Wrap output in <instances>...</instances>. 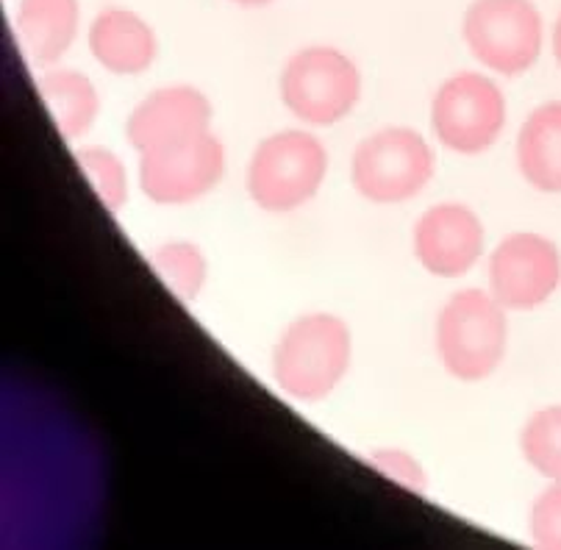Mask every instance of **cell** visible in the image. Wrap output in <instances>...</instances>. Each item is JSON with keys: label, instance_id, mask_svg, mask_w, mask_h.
<instances>
[{"label": "cell", "instance_id": "obj_1", "mask_svg": "<svg viewBox=\"0 0 561 550\" xmlns=\"http://www.w3.org/2000/svg\"><path fill=\"white\" fill-rule=\"evenodd\" d=\"M353 365V331L334 311H306L275 340L270 376L298 403H320L345 381Z\"/></svg>", "mask_w": 561, "mask_h": 550}, {"label": "cell", "instance_id": "obj_2", "mask_svg": "<svg viewBox=\"0 0 561 550\" xmlns=\"http://www.w3.org/2000/svg\"><path fill=\"white\" fill-rule=\"evenodd\" d=\"M434 351L448 376L484 381L506 359L508 309L490 289H459L436 311Z\"/></svg>", "mask_w": 561, "mask_h": 550}, {"label": "cell", "instance_id": "obj_3", "mask_svg": "<svg viewBox=\"0 0 561 550\" xmlns=\"http://www.w3.org/2000/svg\"><path fill=\"white\" fill-rule=\"evenodd\" d=\"M329 179V150L311 128H284L253 148L248 198L267 215H293L317 198Z\"/></svg>", "mask_w": 561, "mask_h": 550}, {"label": "cell", "instance_id": "obj_4", "mask_svg": "<svg viewBox=\"0 0 561 550\" xmlns=\"http://www.w3.org/2000/svg\"><path fill=\"white\" fill-rule=\"evenodd\" d=\"M362 70L334 45H306L278 72V98L295 121L329 128L347 121L362 101Z\"/></svg>", "mask_w": 561, "mask_h": 550}, {"label": "cell", "instance_id": "obj_5", "mask_svg": "<svg viewBox=\"0 0 561 550\" xmlns=\"http://www.w3.org/2000/svg\"><path fill=\"white\" fill-rule=\"evenodd\" d=\"M436 173L428 139L409 126H383L367 134L351 153V184L365 200L394 206L414 200Z\"/></svg>", "mask_w": 561, "mask_h": 550}, {"label": "cell", "instance_id": "obj_6", "mask_svg": "<svg viewBox=\"0 0 561 550\" xmlns=\"http://www.w3.org/2000/svg\"><path fill=\"white\" fill-rule=\"evenodd\" d=\"M428 121L445 150L481 156L495 148L506 131V95L490 72L461 70L436 87Z\"/></svg>", "mask_w": 561, "mask_h": 550}, {"label": "cell", "instance_id": "obj_7", "mask_svg": "<svg viewBox=\"0 0 561 550\" xmlns=\"http://www.w3.org/2000/svg\"><path fill=\"white\" fill-rule=\"evenodd\" d=\"M461 39L484 70L517 78L542 56V12L534 0H472L461 14Z\"/></svg>", "mask_w": 561, "mask_h": 550}, {"label": "cell", "instance_id": "obj_8", "mask_svg": "<svg viewBox=\"0 0 561 550\" xmlns=\"http://www.w3.org/2000/svg\"><path fill=\"white\" fill-rule=\"evenodd\" d=\"M228 170L226 145L215 131L139 153L137 184L156 206H186L217 190Z\"/></svg>", "mask_w": 561, "mask_h": 550}, {"label": "cell", "instance_id": "obj_9", "mask_svg": "<svg viewBox=\"0 0 561 550\" xmlns=\"http://www.w3.org/2000/svg\"><path fill=\"white\" fill-rule=\"evenodd\" d=\"M490 293L508 311H534L561 287V251L545 233H508L486 262Z\"/></svg>", "mask_w": 561, "mask_h": 550}, {"label": "cell", "instance_id": "obj_10", "mask_svg": "<svg viewBox=\"0 0 561 550\" xmlns=\"http://www.w3.org/2000/svg\"><path fill=\"white\" fill-rule=\"evenodd\" d=\"M486 251V228L467 204H436L412 228V253L434 278H461Z\"/></svg>", "mask_w": 561, "mask_h": 550}, {"label": "cell", "instance_id": "obj_11", "mask_svg": "<svg viewBox=\"0 0 561 550\" xmlns=\"http://www.w3.org/2000/svg\"><path fill=\"white\" fill-rule=\"evenodd\" d=\"M215 106L204 90L168 84L148 92L126 117V142L139 153L186 142L211 131Z\"/></svg>", "mask_w": 561, "mask_h": 550}, {"label": "cell", "instance_id": "obj_12", "mask_svg": "<svg viewBox=\"0 0 561 550\" xmlns=\"http://www.w3.org/2000/svg\"><path fill=\"white\" fill-rule=\"evenodd\" d=\"M87 48L112 76H142L159 59V34L134 9L106 7L92 18Z\"/></svg>", "mask_w": 561, "mask_h": 550}, {"label": "cell", "instance_id": "obj_13", "mask_svg": "<svg viewBox=\"0 0 561 550\" xmlns=\"http://www.w3.org/2000/svg\"><path fill=\"white\" fill-rule=\"evenodd\" d=\"M14 31L36 67H56L81 34V0H18Z\"/></svg>", "mask_w": 561, "mask_h": 550}, {"label": "cell", "instance_id": "obj_14", "mask_svg": "<svg viewBox=\"0 0 561 550\" xmlns=\"http://www.w3.org/2000/svg\"><path fill=\"white\" fill-rule=\"evenodd\" d=\"M519 175L537 192L561 195V101H548L528 114L517 131Z\"/></svg>", "mask_w": 561, "mask_h": 550}, {"label": "cell", "instance_id": "obj_15", "mask_svg": "<svg viewBox=\"0 0 561 550\" xmlns=\"http://www.w3.org/2000/svg\"><path fill=\"white\" fill-rule=\"evenodd\" d=\"M45 108L65 139H81L101 117V92L92 78L72 67H48L36 81Z\"/></svg>", "mask_w": 561, "mask_h": 550}, {"label": "cell", "instance_id": "obj_16", "mask_svg": "<svg viewBox=\"0 0 561 550\" xmlns=\"http://www.w3.org/2000/svg\"><path fill=\"white\" fill-rule=\"evenodd\" d=\"M153 273L164 287L184 303L201 298L209 282V256L192 240H168L156 245L148 256Z\"/></svg>", "mask_w": 561, "mask_h": 550}, {"label": "cell", "instance_id": "obj_17", "mask_svg": "<svg viewBox=\"0 0 561 550\" xmlns=\"http://www.w3.org/2000/svg\"><path fill=\"white\" fill-rule=\"evenodd\" d=\"M72 159H76L87 184L95 190L103 209L112 211V215H119L126 209L128 198H131V175H128L126 162L114 150L103 148V145H81V148H76Z\"/></svg>", "mask_w": 561, "mask_h": 550}, {"label": "cell", "instance_id": "obj_18", "mask_svg": "<svg viewBox=\"0 0 561 550\" xmlns=\"http://www.w3.org/2000/svg\"><path fill=\"white\" fill-rule=\"evenodd\" d=\"M519 454L534 473L561 481V403L537 409L519 428Z\"/></svg>", "mask_w": 561, "mask_h": 550}, {"label": "cell", "instance_id": "obj_19", "mask_svg": "<svg viewBox=\"0 0 561 550\" xmlns=\"http://www.w3.org/2000/svg\"><path fill=\"white\" fill-rule=\"evenodd\" d=\"M367 465L376 470L378 475H383L387 481H392L400 490L414 492V495H425L428 490V470L420 465V459L414 454H409L407 448H378L367 456Z\"/></svg>", "mask_w": 561, "mask_h": 550}, {"label": "cell", "instance_id": "obj_20", "mask_svg": "<svg viewBox=\"0 0 561 550\" xmlns=\"http://www.w3.org/2000/svg\"><path fill=\"white\" fill-rule=\"evenodd\" d=\"M528 539L545 550H561V481H550L528 506Z\"/></svg>", "mask_w": 561, "mask_h": 550}, {"label": "cell", "instance_id": "obj_21", "mask_svg": "<svg viewBox=\"0 0 561 550\" xmlns=\"http://www.w3.org/2000/svg\"><path fill=\"white\" fill-rule=\"evenodd\" d=\"M550 50H553L556 65L561 67V14H559V18H556L553 31H550Z\"/></svg>", "mask_w": 561, "mask_h": 550}, {"label": "cell", "instance_id": "obj_22", "mask_svg": "<svg viewBox=\"0 0 561 550\" xmlns=\"http://www.w3.org/2000/svg\"><path fill=\"white\" fill-rule=\"evenodd\" d=\"M231 3H239V7H267L273 0H231Z\"/></svg>", "mask_w": 561, "mask_h": 550}]
</instances>
